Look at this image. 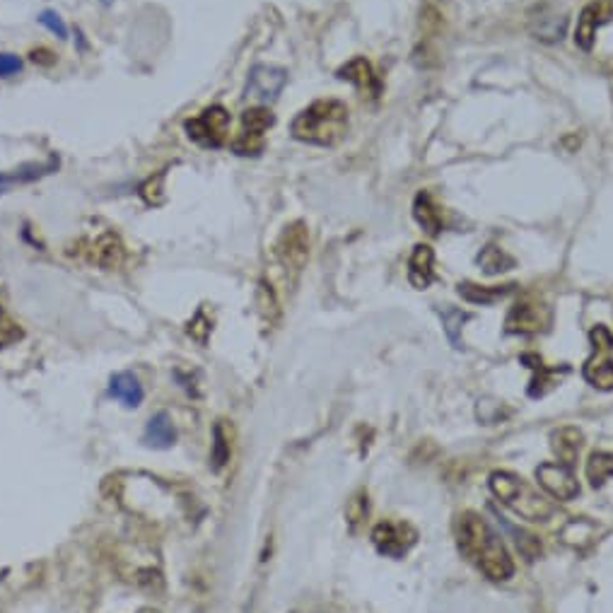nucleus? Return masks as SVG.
<instances>
[{
	"label": "nucleus",
	"mask_w": 613,
	"mask_h": 613,
	"mask_svg": "<svg viewBox=\"0 0 613 613\" xmlns=\"http://www.w3.org/2000/svg\"><path fill=\"white\" fill-rule=\"evenodd\" d=\"M457 546L469 563H474L488 580L505 582L515 575V560L488 522L476 512H464L457 522Z\"/></svg>",
	"instance_id": "1"
},
{
	"label": "nucleus",
	"mask_w": 613,
	"mask_h": 613,
	"mask_svg": "<svg viewBox=\"0 0 613 613\" xmlns=\"http://www.w3.org/2000/svg\"><path fill=\"white\" fill-rule=\"evenodd\" d=\"M348 131V107L338 99H319L302 109L290 124L295 140L319 148H334Z\"/></svg>",
	"instance_id": "2"
},
{
	"label": "nucleus",
	"mask_w": 613,
	"mask_h": 613,
	"mask_svg": "<svg viewBox=\"0 0 613 613\" xmlns=\"http://www.w3.org/2000/svg\"><path fill=\"white\" fill-rule=\"evenodd\" d=\"M490 490L502 505L510 507L515 515L527 519V522H546L556 512V505L551 500H546L539 490L531 488L524 478L507 474V471H495L490 476Z\"/></svg>",
	"instance_id": "3"
},
{
	"label": "nucleus",
	"mask_w": 613,
	"mask_h": 613,
	"mask_svg": "<svg viewBox=\"0 0 613 613\" xmlns=\"http://www.w3.org/2000/svg\"><path fill=\"white\" fill-rule=\"evenodd\" d=\"M230 112L220 104L203 109L201 114H196L194 119H186L184 131L194 143L208 150H220L225 148L227 136H230Z\"/></svg>",
	"instance_id": "4"
},
{
	"label": "nucleus",
	"mask_w": 613,
	"mask_h": 613,
	"mask_svg": "<svg viewBox=\"0 0 613 613\" xmlns=\"http://www.w3.org/2000/svg\"><path fill=\"white\" fill-rule=\"evenodd\" d=\"M276 124V116L268 107H251L242 114V131L235 143H232V153L239 157H256L261 155L266 145L268 128Z\"/></svg>",
	"instance_id": "5"
},
{
	"label": "nucleus",
	"mask_w": 613,
	"mask_h": 613,
	"mask_svg": "<svg viewBox=\"0 0 613 613\" xmlns=\"http://www.w3.org/2000/svg\"><path fill=\"white\" fill-rule=\"evenodd\" d=\"M592 346L594 355L585 363V370L582 375L592 387L611 391L613 389V360L609 358V353L613 350V334L606 326H594L592 334Z\"/></svg>",
	"instance_id": "6"
},
{
	"label": "nucleus",
	"mask_w": 613,
	"mask_h": 613,
	"mask_svg": "<svg viewBox=\"0 0 613 613\" xmlns=\"http://www.w3.org/2000/svg\"><path fill=\"white\" fill-rule=\"evenodd\" d=\"M285 83H288V70L261 63V66L251 68L247 87H244V99L256 107H266V104L276 102Z\"/></svg>",
	"instance_id": "7"
},
{
	"label": "nucleus",
	"mask_w": 613,
	"mask_h": 613,
	"mask_svg": "<svg viewBox=\"0 0 613 613\" xmlns=\"http://www.w3.org/2000/svg\"><path fill=\"white\" fill-rule=\"evenodd\" d=\"M551 324V309L544 302H539L536 297H524V300L515 302V307L510 309L505 319V331L507 334H539L546 331Z\"/></svg>",
	"instance_id": "8"
},
{
	"label": "nucleus",
	"mask_w": 613,
	"mask_h": 613,
	"mask_svg": "<svg viewBox=\"0 0 613 613\" xmlns=\"http://www.w3.org/2000/svg\"><path fill=\"white\" fill-rule=\"evenodd\" d=\"M372 544L382 556L404 558L418 544V531L408 522H379L372 529Z\"/></svg>",
	"instance_id": "9"
},
{
	"label": "nucleus",
	"mask_w": 613,
	"mask_h": 613,
	"mask_svg": "<svg viewBox=\"0 0 613 613\" xmlns=\"http://www.w3.org/2000/svg\"><path fill=\"white\" fill-rule=\"evenodd\" d=\"M273 254H276L280 268H285V271L295 273L297 276V273L302 271V266L307 264L309 256L307 227L302 223H293L290 227H285L283 235H280V239L276 242Z\"/></svg>",
	"instance_id": "10"
},
{
	"label": "nucleus",
	"mask_w": 613,
	"mask_h": 613,
	"mask_svg": "<svg viewBox=\"0 0 613 613\" xmlns=\"http://www.w3.org/2000/svg\"><path fill=\"white\" fill-rule=\"evenodd\" d=\"M613 20V0H592L585 5L580 17H577L575 27V44L577 49L592 51L594 42H597V32L606 22Z\"/></svg>",
	"instance_id": "11"
},
{
	"label": "nucleus",
	"mask_w": 613,
	"mask_h": 613,
	"mask_svg": "<svg viewBox=\"0 0 613 613\" xmlns=\"http://www.w3.org/2000/svg\"><path fill=\"white\" fill-rule=\"evenodd\" d=\"M536 478H539V486L556 500L568 502L580 495V483H577L572 469L565 464H558V461L541 464L539 469H536Z\"/></svg>",
	"instance_id": "12"
},
{
	"label": "nucleus",
	"mask_w": 613,
	"mask_h": 613,
	"mask_svg": "<svg viewBox=\"0 0 613 613\" xmlns=\"http://www.w3.org/2000/svg\"><path fill=\"white\" fill-rule=\"evenodd\" d=\"M336 78L346 80V83L353 85L360 95L370 97V99H379V95H382V90H384L382 80L377 78L375 68H372V63L367 61L365 56H355L353 61L346 63V66L338 68Z\"/></svg>",
	"instance_id": "13"
},
{
	"label": "nucleus",
	"mask_w": 613,
	"mask_h": 613,
	"mask_svg": "<svg viewBox=\"0 0 613 613\" xmlns=\"http://www.w3.org/2000/svg\"><path fill=\"white\" fill-rule=\"evenodd\" d=\"M83 256L90 261V264H95L99 268H107V271H114V268H119L121 264H124L126 249L116 232H104V235H99L97 239H92V242L85 244Z\"/></svg>",
	"instance_id": "14"
},
{
	"label": "nucleus",
	"mask_w": 613,
	"mask_h": 613,
	"mask_svg": "<svg viewBox=\"0 0 613 613\" xmlns=\"http://www.w3.org/2000/svg\"><path fill=\"white\" fill-rule=\"evenodd\" d=\"M519 360H522V365H527L529 370L534 372V377H531V384H529L531 399H541V396H546L548 391L556 387L560 375H568L570 372L568 365L548 367L536 353H524Z\"/></svg>",
	"instance_id": "15"
},
{
	"label": "nucleus",
	"mask_w": 613,
	"mask_h": 613,
	"mask_svg": "<svg viewBox=\"0 0 613 613\" xmlns=\"http://www.w3.org/2000/svg\"><path fill=\"white\" fill-rule=\"evenodd\" d=\"M408 280L416 290L430 288L432 280H435V251L428 244L413 247L411 261H408Z\"/></svg>",
	"instance_id": "16"
},
{
	"label": "nucleus",
	"mask_w": 613,
	"mask_h": 613,
	"mask_svg": "<svg viewBox=\"0 0 613 613\" xmlns=\"http://www.w3.org/2000/svg\"><path fill=\"white\" fill-rule=\"evenodd\" d=\"M58 169V157H51L49 162H27V165H20L10 172L0 174V194H5V189L15 184H32L37 179L46 177V174H54Z\"/></svg>",
	"instance_id": "17"
},
{
	"label": "nucleus",
	"mask_w": 613,
	"mask_h": 613,
	"mask_svg": "<svg viewBox=\"0 0 613 613\" xmlns=\"http://www.w3.org/2000/svg\"><path fill=\"white\" fill-rule=\"evenodd\" d=\"M413 218H416V223L423 227L430 237H437L442 232V227H445L442 210L435 203L430 191H420L416 196V201H413Z\"/></svg>",
	"instance_id": "18"
},
{
	"label": "nucleus",
	"mask_w": 613,
	"mask_h": 613,
	"mask_svg": "<svg viewBox=\"0 0 613 613\" xmlns=\"http://www.w3.org/2000/svg\"><path fill=\"white\" fill-rule=\"evenodd\" d=\"M551 447H553V452H556L558 464H565L572 469L577 457H580L582 432L577 428H560L551 435Z\"/></svg>",
	"instance_id": "19"
},
{
	"label": "nucleus",
	"mask_w": 613,
	"mask_h": 613,
	"mask_svg": "<svg viewBox=\"0 0 613 613\" xmlns=\"http://www.w3.org/2000/svg\"><path fill=\"white\" fill-rule=\"evenodd\" d=\"M517 285H476V283H459V295L471 305H495L502 297L512 295Z\"/></svg>",
	"instance_id": "20"
},
{
	"label": "nucleus",
	"mask_w": 613,
	"mask_h": 613,
	"mask_svg": "<svg viewBox=\"0 0 613 613\" xmlns=\"http://www.w3.org/2000/svg\"><path fill=\"white\" fill-rule=\"evenodd\" d=\"M109 394L128 408H136L140 406V401H143V387H140L138 377L131 375V372H119V375H114L112 382H109Z\"/></svg>",
	"instance_id": "21"
},
{
	"label": "nucleus",
	"mask_w": 613,
	"mask_h": 613,
	"mask_svg": "<svg viewBox=\"0 0 613 613\" xmlns=\"http://www.w3.org/2000/svg\"><path fill=\"white\" fill-rule=\"evenodd\" d=\"M174 440H177V432H174L172 418H169L167 413H157V416L148 420V428H145V442H148L150 447L167 449L174 445Z\"/></svg>",
	"instance_id": "22"
},
{
	"label": "nucleus",
	"mask_w": 613,
	"mask_h": 613,
	"mask_svg": "<svg viewBox=\"0 0 613 613\" xmlns=\"http://www.w3.org/2000/svg\"><path fill=\"white\" fill-rule=\"evenodd\" d=\"M476 261L488 276H498V273H505L510 271V268H515V259H512L505 249H500L498 244H488V247H483Z\"/></svg>",
	"instance_id": "23"
},
{
	"label": "nucleus",
	"mask_w": 613,
	"mask_h": 613,
	"mask_svg": "<svg viewBox=\"0 0 613 613\" xmlns=\"http://www.w3.org/2000/svg\"><path fill=\"white\" fill-rule=\"evenodd\" d=\"M437 312H440V317H442V326H445V334L449 338V343H452L454 348H464V341H461V326L471 319V314L464 312V309L452 307V305L440 307Z\"/></svg>",
	"instance_id": "24"
},
{
	"label": "nucleus",
	"mask_w": 613,
	"mask_h": 613,
	"mask_svg": "<svg viewBox=\"0 0 613 613\" xmlns=\"http://www.w3.org/2000/svg\"><path fill=\"white\" fill-rule=\"evenodd\" d=\"M613 476V452H594L587 461V481L594 488H601L606 478Z\"/></svg>",
	"instance_id": "25"
},
{
	"label": "nucleus",
	"mask_w": 613,
	"mask_h": 613,
	"mask_svg": "<svg viewBox=\"0 0 613 613\" xmlns=\"http://www.w3.org/2000/svg\"><path fill=\"white\" fill-rule=\"evenodd\" d=\"M213 440V469L220 471L230 461V440H227L223 423L215 425Z\"/></svg>",
	"instance_id": "26"
},
{
	"label": "nucleus",
	"mask_w": 613,
	"mask_h": 613,
	"mask_svg": "<svg viewBox=\"0 0 613 613\" xmlns=\"http://www.w3.org/2000/svg\"><path fill=\"white\" fill-rule=\"evenodd\" d=\"M20 338H22L20 324H17V321L5 312L3 305H0V348L13 346V343L20 341Z\"/></svg>",
	"instance_id": "27"
},
{
	"label": "nucleus",
	"mask_w": 613,
	"mask_h": 613,
	"mask_svg": "<svg viewBox=\"0 0 613 613\" xmlns=\"http://www.w3.org/2000/svg\"><path fill=\"white\" fill-rule=\"evenodd\" d=\"M365 517H367V493L360 490V493H355L346 505V519H348L350 529L353 531L358 529L360 524L365 522Z\"/></svg>",
	"instance_id": "28"
},
{
	"label": "nucleus",
	"mask_w": 613,
	"mask_h": 613,
	"mask_svg": "<svg viewBox=\"0 0 613 613\" xmlns=\"http://www.w3.org/2000/svg\"><path fill=\"white\" fill-rule=\"evenodd\" d=\"M162 184H165V172L157 174L155 179L150 177L148 182L140 186V191H138L140 198H143L148 206H160V203L165 201V196H162Z\"/></svg>",
	"instance_id": "29"
},
{
	"label": "nucleus",
	"mask_w": 613,
	"mask_h": 613,
	"mask_svg": "<svg viewBox=\"0 0 613 613\" xmlns=\"http://www.w3.org/2000/svg\"><path fill=\"white\" fill-rule=\"evenodd\" d=\"M37 20H39V25L49 29V32L54 34V37L61 39V42H66V39H68V27H66V22H63V17L56 13V10H42Z\"/></svg>",
	"instance_id": "30"
},
{
	"label": "nucleus",
	"mask_w": 613,
	"mask_h": 613,
	"mask_svg": "<svg viewBox=\"0 0 613 613\" xmlns=\"http://www.w3.org/2000/svg\"><path fill=\"white\" fill-rule=\"evenodd\" d=\"M22 70V58L17 54H0V78H10V75H17Z\"/></svg>",
	"instance_id": "31"
},
{
	"label": "nucleus",
	"mask_w": 613,
	"mask_h": 613,
	"mask_svg": "<svg viewBox=\"0 0 613 613\" xmlns=\"http://www.w3.org/2000/svg\"><path fill=\"white\" fill-rule=\"evenodd\" d=\"M29 58H32L34 63H44V66H51V63L56 61V56L51 54L49 49H37V51H32V54H29Z\"/></svg>",
	"instance_id": "32"
},
{
	"label": "nucleus",
	"mask_w": 613,
	"mask_h": 613,
	"mask_svg": "<svg viewBox=\"0 0 613 613\" xmlns=\"http://www.w3.org/2000/svg\"><path fill=\"white\" fill-rule=\"evenodd\" d=\"M102 3H104V5H112V0H102Z\"/></svg>",
	"instance_id": "33"
},
{
	"label": "nucleus",
	"mask_w": 613,
	"mask_h": 613,
	"mask_svg": "<svg viewBox=\"0 0 613 613\" xmlns=\"http://www.w3.org/2000/svg\"><path fill=\"white\" fill-rule=\"evenodd\" d=\"M143 613H157V611H143Z\"/></svg>",
	"instance_id": "34"
}]
</instances>
